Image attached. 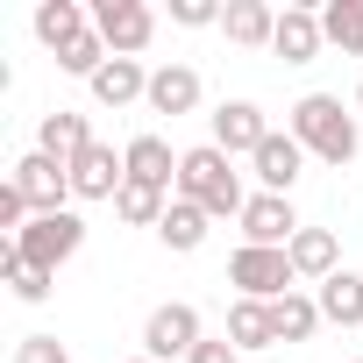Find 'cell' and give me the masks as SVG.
Returning <instances> with one entry per match:
<instances>
[{
	"label": "cell",
	"mask_w": 363,
	"mask_h": 363,
	"mask_svg": "<svg viewBox=\"0 0 363 363\" xmlns=\"http://www.w3.org/2000/svg\"><path fill=\"white\" fill-rule=\"evenodd\" d=\"M178 200L207 207L214 221H221V214H235V221H242V207H250L242 178H235V157H228V150H214V143H200V150L178 157Z\"/></svg>",
	"instance_id": "obj_1"
},
{
	"label": "cell",
	"mask_w": 363,
	"mask_h": 363,
	"mask_svg": "<svg viewBox=\"0 0 363 363\" xmlns=\"http://www.w3.org/2000/svg\"><path fill=\"white\" fill-rule=\"evenodd\" d=\"M292 135H299V150H313L320 164H349V157H356V143H363L335 93H306V100L292 107Z\"/></svg>",
	"instance_id": "obj_2"
},
{
	"label": "cell",
	"mask_w": 363,
	"mask_h": 363,
	"mask_svg": "<svg viewBox=\"0 0 363 363\" xmlns=\"http://www.w3.org/2000/svg\"><path fill=\"white\" fill-rule=\"evenodd\" d=\"M228 285H235L242 299L278 306V299L299 285V271H292V257H285V250H257V242H242V250L228 257Z\"/></svg>",
	"instance_id": "obj_3"
},
{
	"label": "cell",
	"mask_w": 363,
	"mask_h": 363,
	"mask_svg": "<svg viewBox=\"0 0 363 363\" xmlns=\"http://www.w3.org/2000/svg\"><path fill=\"white\" fill-rule=\"evenodd\" d=\"M15 250L29 257V264H43V271H57V264H72L79 250H86V221L65 207V214H36L22 235H15Z\"/></svg>",
	"instance_id": "obj_4"
},
{
	"label": "cell",
	"mask_w": 363,
	"mask_h": 363,
	"mask_svg": "<svg viewBox=\"0 0 363 363\" xmlns=\"http://www.w3.org/2000/svg\"><path fill=\"white\" fill-rule=\"evenodd\" d=\"M93 36L114 57H143L150 36H157V15L143 8V0H93Z\"/></svg>",
	"instance_id": "obj_5"
},
{
	"label": "cell",
	"mask_w": 363,
	"mask_h": 363,
	"mask_svg": "<svg viewBox=\"0 0 363 363\" xmlns=\"http://www.w3.org/2000/svg\"><path fill=\"white\" fill-rule=\"evenodd\" d=\"M15 186H22V200H29V214H65L79 193H72V164H57V157H43V150H29L15 171Z\"/></svg>",
	"instance_id": "obj_6"
},
{
	"label": "cell",
	"mask_w": 363,
	"mask_h": 363,
	"mask_svg": "<svg viewBox=\"0 0 363 363\" xmlns=\"http://www.w3.org/2000/svg\"><path fill=\"white\" fill-rule=\"evenodd\" d=\"M207 335H200V306H186V299H171V306H157L150 320H143V356H157V363H171V356H193Z\"/></svg>",
	"instance_id": "obj_7"
},
{
	"label": "cell",
	"mask_w": 363,
	"mask_h": 363,
	"mask_svg": "<svg viewBox=\"0 0 363 363\" xmlns=\"http://www.w3.org/2000/svg\"><path fill=\"white\" fill-rule=\"evenodd\" d=\"M264 143H271V121H264L257 100H221V107H214V150H228V157H257Z\"/></svg>",
	"instance_id": "obj_8"
},
{
	"label": "cell",
	"mask_w": 363,
	"mask_h": 363,
	"mask_svg": "<svg viewBox=\"0 0 363 363\" xmlns=\"http://www.w3.org/2000/svg\"><path fill=\"white\" fill-rule=\"evenodd\" d=\"M292 235H299L292 200H285V193H250V207H242V242H257V250H292Z\"/></svg>",
	"instance_id": "obj_9"
},
{
	"label": "cell",
	"mask_w": 363,
	"mask_h": 363,
	"mask_svg": "<svg viewBox=\"0 0 363 363\" xmlns=\"http://www.w3.org/2000/svg\"><path fill=\"white\" fill-rule=\"evenodd\" d=\"M121 186H128V164H121L107 143H93V150L72 157V193H79V200H114Z\"/></svg>",
	"instance_id": "obj_10"
},
{
	"label": "cell",
	"mask_w": 363,
	"mask_h": 363,
	"mask_svg": "<svg viewBox=\"0 0 363 363\" xmlns=\"http://www.w3.org/2000/svg\"><path fill=\"white\" fill-rule=\"evenodd\" d=\"M250 164H257V186H264V193H292V186H299V171H306V150H299L292 128H285V135L271 128V143H264Z\"/></svg>",
	"instance_id": "obj_11"
},
{
	"label": "cell",
	"mask_w": 363,
	"mask_h": 363,
	"mask_svg": "<svg viewBox=\"0 0 363 363\" xmlns=\"http://www.w3.org/2000/svg\"><path fill=\"white\" fill-rule=\"evenodd\" d=\"M320 43H328V29H320V8H285V15H278V36H271V50H278L285 65H313V57H320Z\"/></svg>",
	"instance_id": "obj_12"
},
{
	"label": "cell",
	"mask_w": 363,
	"mask_h": 363,
	"mask_svg": "<svg viewBox=\"0 0 363 363\" xmlns=\"http://www.w3.org/2000/svg\"><path fill=\"white\" fill-rule=\"evenodd\" d=\"M200 107V72L193 65H157L150 72V114H193Z\"/></svg>",
	"instance_id": "obj_13"
},
{
	"label": "cell",
	"mask_w": 363,
	"mask_h": 363,
	"mask_svg": "<svg viewBox=\"0 0 363 363\" xmlns=\"http://www.w3.org/2000/svg\"><path fill=\"white\" fill-rule=\"evenodd\" d=\"M93 100H100V107L150 100V72H143V57H107V65L93 72Z\"/></svg>",
	"instance_id": "obj_14"
},
{
	"label": "cell",
	"mask_w": 363,
	"mask_h": 363,
	"mask_svg": "<svg viewBox=\"0 0 363 363\" xmlns=\"http://www.w3.org/2000/svg\"><path fill=\"white\" fill-rule=\"evenodd\" d=\"M221 29H228V43L264 50V43L278 36V8H271V0H228V8H221Z\"/></svg>",
	"instance_id": "obj_15"
},
{
	"label": "cell",
	"mask_w": 363,
	"mask_h": 363,
	"mask_svg": "<svg viewBox=\"0 0 363 363\" xmlns=\"http://www.w3.org/2000/svg\"><path fill=\"white\" fill-rule=\"evenodd\" d=\"M93 29V15L79 8V0H36V43L43 50H65V43H79Z\"/></svg>",
	"instance_id": "obj_16"
},
{
	"label": "cell",
	"mask_w": 363,
	"mask_h": 363,
	"mask_svg": "<svg viewBox=\"0 0 363 363\" xmlns=\"http://www.w3.org/2000/svg\"><path fill=\"white\" fill-rule=\"evenodd\" d=\"M121 164H128V178H143V186H178V157H171V143L164 135H135L128 150H121Z\"/></svg>",
	"instance_id": "obj_17"
},
{
	"label": "cell",
	"mask_w": 363,
	"mask_h": 363,
	"mask_svg": "<svg viewBox=\"0 0 363 363\" xmlns=\"http://www.w3.org/2000/svg\"><path fill=\"white\" fill-rule=\"evenodd\" d=\"M36 150H43V157H57V164H72L79 150H93V128H86V114H72V107L43 114V128H36Z\"/></svg>",
	"instance_id": "obj_18"
},
{
	"label": "cell",
	"mask_w": 363,
	"mask_h": 363,
	"mask_svg": "<svg viewBox=\"0 0 363 363\" xmlns=\"http://www.w3.org/2000/svg\"><path fill=\"white\" fill-rule=\"evenodd\" d=\"M0 278H8V292L22 299V306H43L50 299V285H57V271H43V264H29L15 242H0Z\"/></svg>",
	"instance_id": "obj_19"
},
{
	"label": "cell",
	"mask_w": 363,
	"mask_h": 363,
	"mask_svg": "<svg viewBox=\"0 0 363 363\" xmlns=\"http://www.w3.org/2000/svg\"><path fill=\"white\" fill-rule=\"evenodd\" d=\"M285 257H292V271H299V278H313V285L342 271V250H335V235H328V228H299Z\"/></svg>",
	"instance_id": "obj_20"
},
{
	"label": "cell",
	"mask_w": 363,
	"mask_h": 363,
	"mask_svg": "<svg viewBox=\"0 0 363 363\" xmlns=\"http://www.w3.org/2000/svg\"><path fill=\"white\" fill-rule=\"evenodd\" d=\"M320 320H335V328H363V278L356 271H335V278H320Z\"/></svg>",
	"instance_id": "obj_21"
},
{
	"label": "cell",
	"mask_w": 363,
	"mask_h": 363,
	"mask_svg": "<svg viewBox=\"0 0 363 363\" xmlns=\"http://www.w3.org/2000/svg\"><path fill=\"white\" fill-rule=\"evenodd\" d=\"M207 221H214L207 207H193V200H178V193H171V214L157 221V235H164V250H178V257H193V250L207 242Z\"/></svg>",
	"instance_id": "obj_22"
},
{
	"label": "cell",
	"mask_w": 363,
	"mask_h": 363,
	"mask_svg": "<svg viewBox=\"0 0 363 363\" xmlns=\"http://www.w3.org/2000/svg\"><path fill=\"white\" fill-rule=\"evenodd\" d=\"M114 214L135 221V228H157V221L171 214V193H164V186H143V178H128V186L114 193Z\"/></svg>",
	"instance_id": "obj_23"
},
{
	"label": "cell",
	"mask_w": 363,
	"mask_h": 363,
	"mask_svg": "<svg viewBox=\"0 0 363 363\" xmlns=\"http://www.w3.org/2000/svg\"><path fill=\"white\" fill-rule=\"evenodd\" d=\"M228 342H235V349H271V342H278L271 306H264V299H235V306H228Z\"/></svg>",
	"instance_id": "obj_24"
},
{
	"label": "cell",
	"mask_w": 363,
	"mask_h": 363,
	"mask_svg": "<svg viewBox=\"0 0 363 363\" xmlns=\"http://www.w3.org/2000/svg\"><path fill=\"white\" fill-rule=\"evenodd\" d=\"M271 328H278V342H313V328H320V299L285 292V299L271 306Z\"/></svg>",
	"instance_id": "obj_25"
},
{
	"label": "cell",
	"mask_w": 363,
	"mask_h": 363,
	"mask_svg": "<svg viewBox=\"0 0 363 363\" xmlns=\"http://www.w3.org/2000/svg\"><path fill=\"white\" fill-rule=\"evenodd\" d=\"M320 29H328L335 50L363 57V0H328V8H320Z\"/></svg>",
	"instance_id": "obj_26"
},
{
	"label": "cell",
	"mask_w": 363,
	"mask_h": 363,
	"mask_svg": "<svg viewBox=\"0 0 363 363\" xmlns=\"http://www.w3.org/2000/svg\"><path fill=\"white\" fill-rule=\"evenodd\" d=\"M107 57H114V50H107V43H100L93 29H86L79 43H65V50H57V72H72V79H86V86H93V72H100Z\"/></svg>",
	"instance_id": "obj_27"
},
{
	"label": "cell",
	"mask_w": 363,
	"mask_h": 363,
	"mask_svg": "<svg viewBox=\"0 0 363 363\" xmlns=\"http://www.w3.org/2000/svg\"><path fill=\"white\" fill-rule=\"evenodd\" d=\"M36 214H29V200H22V186H15V178H8V186H0V228H8V242L29 228Z\"/></svg>",
	"instance_id": "obj_28"
},
{
	"label": "cell",
	"mask_w": 363,
	"mask_h": 363,
	"mask_svg": "<svg viewBox=\"0 0 363 363\" xmlns=\"http://www.w3.org/2000/svg\"><path fill=\"white\" fill-rule=\"evenodd\" d=\"M15 363H72V349H65L57 335H29V342L15 349Z\"/></svg>",
	"instance_id": "obj_29"
},
{
	"label": "cell",
	"mask_w": 363,
	"mask_h": 363,
	"mask_svg": "<svg viewBox=\"0 0 363 363\" xmlns=\"http://www.w3.org/2000/svg\"><path fill=\"white\" fill-rule=\"evenodd\" d=\"M171 22L178 29H207V22H221V8L214 0H171Z\"/></svg>",
	"instance_id": "obj_30"
},
{
	"label": "cell",
	"mask_w": 363,
	"mask_h": 363,
	"mask_svg": "<svg viewBox=\"0 0 363 363\" xmlns=\"http://www.w3.org/2000/svg\"><path fill=\"white\" fill-rule=\"evenodd\" d=\"M235 356H242V349H235V342H200V349H193V356H186V363H235Z\"/></svg>",
	"instance_id": "obj_31"
},
{
	"label": "cell",
	"mask_w": 363,
	"mask_h": 363,
	"mask_svg": "<svg viewBox=\"0 0 363 363\" xmlns=\"http://www.w3.org/2000/svg\"><path fill=\"white\" fill-rule=\"evenodd\" d=\"M128 363H157V356H128Z\"/></svg>",
	"instance_id": "obj_32"
},
{
	"label": "cell",
	"mask_w": 363,
	"mask_h": 363,
	"mask_svg": "<svg viewBox=\"0 0 363 363\" xmlns=\"http://www.w3.org/2000/svg\"><path fill=\"white\" fill-rule=\"evenodd\" d=\"M356 107H363V86H356Z\"/></svg>",
	"instance_id": "obj_33"
},
{
	"label": "cell",
	"mask_w": 363,
	"mask_h": 363,
	"mask_svg": "<svg viewBox=\"0 0 363 363\" xmlns=\"http://www.w3.org/2000/svg\"><path fill=\"white\" fill-rule=\"evenodd\" d=\"M356 363H363V356H356Z\"/></svg>",
	"instance_id": "obj_34"
}]
</instances>
